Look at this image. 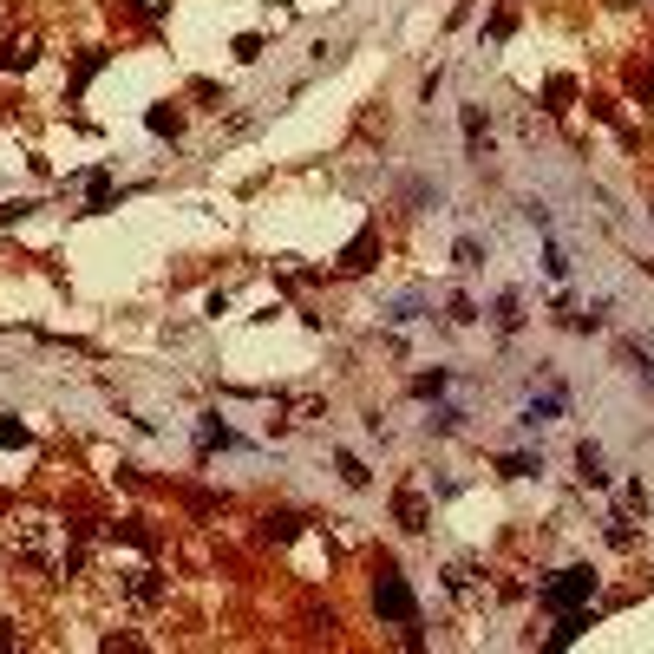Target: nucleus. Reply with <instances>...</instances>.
<instances>
[{"instance_id": "f257e3e1", "label": "nucleus", "mask_w": 654, "mask_h": 654, "mask_svg": "<svg viewBox=\"0 0 654 654\" xmlns=\"http://www.w3.org/2000/svg\"><path fill=\"white\" fill-rule=\"evenodd\" d=\"M589 589H596L589 569H563V582H550V602H557V609H569V602H582Z\"/></svg>"}, {"instance_id": "f03ea898", "label": "nucleus", "mask_w": 654, "mask_h": 654, "mask_svg": "<svg viewBox=\"0 0 654 654\" xmlns=\"http://www.w3.org/2000/svg\"><path fill=\"white\" fill-rule=\"evenodd\" d=\"M380 609H387L393 622H406V615H412V589L399 576H387V582H380Z\"/></svg>"}, {"instance_id": "7ed1b4c3", "label": "nucleus", "mask_w": 654, "mask_h": 654, "mask_svg": "<svg viewBox=\"0 0 654 654\" xmlns=\"http://www.w3.org/2000/svg\"><path fill=\"white\" fill-rule=\"evenodd\" d=\"M582 628H589V622H582V615H569V622H563L557 635H550V642H557V648H563V642H576V635H582Z\"/></svg>"}]
</instances>
